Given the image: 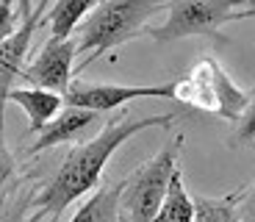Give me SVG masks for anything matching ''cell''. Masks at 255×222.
Instances as JSON below:
<instances>
[{
	"instance_id": "1",
	"label": "cell",
	"mask_w": 255,
	"mask_h": 222,
	"mask_svg": "<svg viewBox=\"0 0 255 222\" xmlns=\"http://www.w3.org/2000/svg\"><path fill=\"white\" fill-rule=\"evenodd\" d=\"M172 122V114H120L109 120L92 139L81 142L67 153V159L61 161L56 175L39 189V195H33L31 209L42 220L47 217L50 222H58L61 214L67 211V206H72L75 200H81L83 195H89L92 189L100 186L103 170H106L111 156L120 150V145H125L128 139H133L150 128H169Z\"/></svg>"
},
{
	"instance_id": "14",
	"label": "cell",
	"mask_w": 255,
	"mask_h": 222,
	"mask_svg": "<svg viewBox=\"0 0 255 222\" xmlns=\"http://www.w3.org/2000/svg\"><path fill=\"white\" fill-rule=\"evenodd\" d=\"M153 222H194V200L183 186V170L180 167L175 170L172 181H169L166 197Z\"/></svg>"
},
{
	"instance_id": "17",
	"label": "cell",
	"mask_w": 255,
	"mask_h": 222,
	"mask_svg": "<svg viewBox=\"0 0 255 222\" xmlns=\"http://www.w3.org/2000/svg\"><path fill=\"white\" fill-rule=\"evenodd\" d=\"M250 142H255V89L247 100V108H244L236 131V145H250Z\"/></svg>"
},
{
	"instance_id": "10",
	"label": "cell",
	"mask_w": 255,
	"mask_h": 222,
	"mask_svg": "<svg viewBox=\"0 0 255 222\" xmlns=\"http://www.w3.org/2000/svg\"><path fill=\"white\" fill-rule=\"evenodd\" d=\"M6 103H17L22 111L28 114V136H36L53 117L64 108V97L56 92H47V89H8Z\"/></svg>"
},
{
	"instance_id": "16",
	"label": "cell",
	"mask_w": 255,
	"mask_h": 222,
	"mask_svg": "<svg viewBox=\"0 0 255 222\" xmlns=\"http://www.w3.org/2000/svg\"><path fill=\"white\" fill-rule=\"evenodd\" d=\"M3 106H6V103L0 100V192H3V186H6L14 178V172H17V159L11 156V150L6 147V139H3Z\"/></svg>"
},
{
	"instance_id": "4",
	"label": "cell",
	"mask_w": 255,
	"mask_h": 222,
	"mask_svg": "<svg viewBox=\"0 0 255 222\" xmlns=\"http://www.w3.org/2000/svg\"><path fill=\"white\" fill-rule=\"evenodd\" d=\"M180 147H183V133H172V139L166 142L153 159L139 164L130 175L125 178L122 186L120 209L125 222H153L158 214L161 203L166 197L169 181L175 170L180 167Z\"/></svg>"
},
{
	"instance_id": "5",
	"label": "cell",
	"mask_w": 255,
	"mask_h": 222,
	"mask_svg": "<svg viewBox=\"0 0 255 222\" xmlns=\"http://www.w3.org/2000/svg\"><path fill=\"white\" fill-rule=\"evenodd\" d=\"M175 100L205 114L239 122L247 108L250 92L239 89L217 58H200L180 81H175Z\"/></svg>"
},
{
	"instance_id": "8",
	"label": "cell",
	"mask_w": 255,
	"mask_h": 222,
	"mask_svg": "<svg viewBox=\"0 0 255 222\" xmlns=\"http://www.w3.org/2000/svg\"><path fill=\"white\" fill-rule=\"evenodd\" d=\"M97 122H100V114H95V111L67 106L36 133V139H33V145H31L28 153L36 156V153L50 150V147L67 145V142H78V139H83L89 131H95Z\"/></svg>"
},
{
	"instance_id": "11",
	"label": "cell",
	"mask_w": 255,
	"mask_h": 222,
	"mask_svg": "<svg viewBox=\"0 0 255 222\" xmlns=\"http://www.w3.org/2000/svg\"><path fill=\"white\" fill-rule=\"evenodd\" d=\"M122 186H125V178L117 181V184H103L95 189V195L81 203V209L75 211L70 222H125L120 209V200H122Z\"/></svg>"
},
{
	"instance_id": "13",
	"label": "cell",
	"mask_w": 255,
	"mask_h": 222,
	"mask_svg": "<svg viewBox=\"0 0 255 222\" xmlns=\"http://www.w3.org/2000/svg\"><path fill=\"white\" fill-rule=\"evenodd\" d=\"M244 186L233 189L230 195L222 197H205L194 195V222H242L239 220V203L244 197Z\"/></svg>"
},
{
	"instance_id": "9",
	"label": "cell",
	"mask_w": 255,
	"mask_h": 222,
	"mask_svg": "<svg viewBox=\"0 0 255 222\" xmlns=\"http://www.w3.org/2000/svg\"><path fill=\"white\" fill-rule=\"evenodd\" d=\"M45 8L39 3V8H33V14L28 19H22V25L6 39V42H0V100L6 97L8 89H14V78L22 75V61L28 56V47H31V39L36 33V25L39 19L45 17ZM6 103V100H3Z\"/></svg>"
},
{
	"instance_id": "3",
	"label": "cell",
	"mask_w": 255,
	"mask_h": 222,
	"mask_svg": "<svg viewBox=\"0 0 255 222\" xmlns=\"http://www.w3.org/2000/svg\"><path fill=\"white\" fill-rule=\"evenodd\" d=\"M164 8V25L150 31V36L161 44L186 36H211L214 42H225L222 25L255 17V8H250L247 0H166Z\"/></svg>"
},
{
	"instance_id": "18",
	"label": "cell",
	"mask_w": 255,
	"mask_h": 222,
	"mask_svg": "<svg viewBox=\"0 0 255 222\" xmlns=\"http://www.w3.org/2000/svg\"><path fill=\"white\" fill-rule=\"evenodd\" d=\"M17 8L8 6V3H0V42H6L14 31H17Z\"/></svg>"
},
{
	"instance_id": "7",
	"label": "cell",
	"mask_w": 255,
	"mask_h": 222,
	"mask_svg": "<svg viewBox=\"0 0 255 222\" xmlns=\"http://www.w3.org/2000/svg\"><path fill=\"white\" fill-rule=\"evenodd\" d=\"M75 39H47L45 50L39 53L28 67H22V78L33 83L36 89H47L56 95H67L75 75Z\"/></svg>"
},
{
	"instance_id": "6",
	"label": "cell",
	"mask_w": 255,
	"mask_h": 222,
	"mask_svg": "<svg viewBox=\"0 0 255 222\" xmlns=\"http://www.w3.org/2000/svg\"><path fill=\"white\" fill-rule=\"evenodd\" d=\"M141 97H161V100H175V81L158 83V86H122V83H83L72 81L67 89L64 103L75 108H86L95 114H106V111H117L130 100H141Z\"/></svg>"
},
{
	"instance_id": "21",
	"label": "cell",
	"mask_w": 255,
	"mask_h": 222,
	"mask_svg": "<svg viewBox=\"0 0 255 222\" xmlns=\"http://www.w3.org/2000/svg\"><path fill=\"white\" fill-rule=\"evenodd\" d=\"M39 3H42V6H47V3H53V0H39Z\"/></svg>"
},
{
	"instance_id": "2",
	"label": "cell",
	"mask_w": 255,
	"mask_h": 222,
	"mask_svg": "<svg viewBox=\"0 0 255 222\" xmlns=\"http://www.w3.org/2000/svg\"><path fill=\"white\" fill-rule=\"evenodd\" d=\"M166 0H103L100 6L78 25L75 47L81 53V64L75 72L89 70L100 56L147 31V22L158 11H164Z\"/></svg>"
},
{
	"instance_id": "12",
	"label": "cell",
	"mask_w": 255,
	"mask_h": 222,
	"mask_svg": "<svg viewBox=\"0 0 255 222\" xmlns=\"http://www.w3.org/2000/svg\"><path fill=\"white\" fill-rule=\"evenodd\" d=\"M103 0H53L47 11V25L53 39H70L72 31H78L83 19L89 17Z\"/></svg>"
},
{
	"instance_id": "22",
	"label": "cell",
	"mask_w": 255,
	"mask_h": 222,
	"mask_svg": "<svg viewBox=\"0 0 255 222\" xmlns=\"http://www.w3.org/2000/svg\"><path fill=\"white\" fill-rule=\"evenodd\" d=\"M247 3H250V8H255V0H247Z\"/></svg>"
},
{
	"instance_id": "19",
	"label": "cell",
	"mask_w": 255,
	"mask_h": 222,
	"mask_svg": "<svg viewBox=\"0 0 255 222\" xmlns=\"http://www.w3.org/2000/svg\"><path fill=\"white\" fill-rule=\"evenodd\" d=\"M239 220L242 222H255V184L244 192L242 203H239Z\"/></svg>"
},
{
	"instance_id": "20",
	"label": "cell",
	"mask_w": 255,
	"mask_h": 222,
	"mask_svg": "<svg viewBox=\"0 0 255 222\" xmlns=\"http://www.w3.org/2000/svg\"><path fill=\"white\" fill-rule=\"evenodd\" d=\"M0 3L14 6V0H0ZM17 14H19V19H28L33 14V3H31V0H17Z\"/></svg>"
},
{
	"instance_id": "15",
	"label": "cell",
	"mask_w": 255,
	"mask_h": 222,
	"mask_svg": "<svg viewBox=\"0 0 255 222\" xmlns=\"http://www.w3.org/2000/svg\"><path fill=\"white\" fill-rule=\"evenodd\" d=\"M33 195L22 189H11L0 195V222H42V217L31 209Z\"/></svg>"
}]
</instances>
